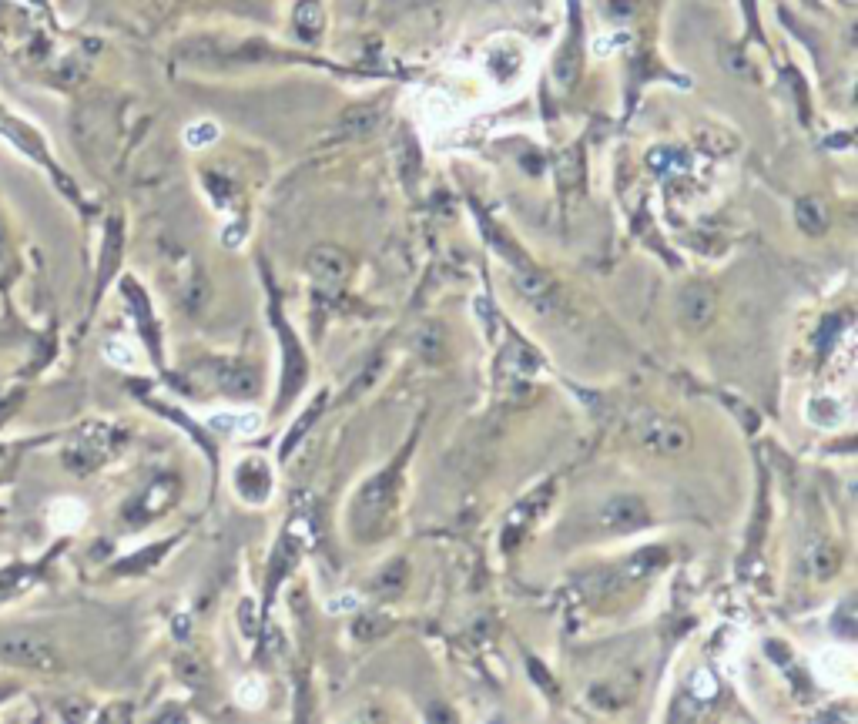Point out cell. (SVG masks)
<instances>
[{"instance_id": "cell-1", "label": "cell", "mask_w": 858, "mask_h": 724, "mask_svg": "<svg viewBox=\"0 0 858 724\" xmlns=\"http://www.w3.org/2000/svg\"><path fill=\"white\" fill-rule=\"evenodd\" d=\"M396 497H399V463L386 466L383 473H376L373 480L362 483V490L352 500V533L362 543H373L389 530V520H393L396 510Z\"/></svg>"}, {"instance_id": "cell-2", "label": "cell", "mask_w": 858, "mask_h": 724, "mask_svg": "<svg viewBox=\"0 0 858 724\" xmlns=\"http://www.w3.org/2000/svg\"><path fill=\"white\" fill-rule=\"evenodd\" d=\"M631 433H634V440L654 456H678V453L691 450L688 426L678 423V419H671V416L651 413V409H644V413H637L631 419Z\"/></svg>"}, {"instance_id": "cell-3", "label": "cell", "mask_w": 858, "mask_h": 724, "mask_svg": "<svg viewBox=\"0 0 858 724\" xmlns=\"http://www.w3.org/2000/svg\"><path fill=\"white\" fill-rule=\"evenodd\" d=\"M651 520V510H647L644 497H634V493H621V497H610L597 513V523L607 533H634L647 527Z\"/></svg>"}, {"instance_id": "cell-4", "label": "cell", "mask_w": 858, "mask_h": 724, "mask_svg": "<svg viewBox=\"0 0 858 724\" xmlns=\"http://www.w3.org/2000/svg\"><path fill=\"white\" fill-rule=\"evenodd\" d=\"M202 376L208 386L222 389L225 396H242L249 399L259 393V373H255L252 366H245V362H208V366H202Z\"/></svg>"}, {"instance_id": "cell-5", "label": "cell", "mask_w": 858, "mask_h": 724, "mask_svg": "<svg viewBox=\"0 0 858 724\" xmlns=\"http://www.w3.org/2000/svg\"><path fill=\"white\" fill-rule=\"evenodd\" d=\"M513 289H517L520 299L527 302L530 309H537L540 316H550V312L557 309V289H554V282H550L543 272L533 269L530 262L513 265Z\"/></svg>"}, {"instance_id": "cell-6", "label": "cell", "mask_w": 858, "mask_h": 724, "mask_svg": "<svg viewBox=\"0 0 858 724\" xmlns=\"http://www.w3.org/2000/svg\"><path fill=\"white\" fill-rule=\"evenodd\" d=\"M0 661L21 668H54V651L34 634H4L0 637Z\"/></svg>"}, {"instance_id": "cell-7", "label": "cell", "mask_w": 858, "mask_h": 724, "mask_svg": "<svg viewBox=\"0 0 858 724\" xmlns=\"http://www.w3.org/2000/svg\"><path fill=\"white\" fill-rule=\"evenodd\" d=\"M305 269H309V275L322 289H339V285L349 279L352 262L346 252L336 249V245H316V249L305 255Z\"/></svg>"}, {"instance_id": "cell-8", "label": "cell", "mask_w": 858, "mask_h": 724, "mask_svg": "<svg viewBox=\"0 0 858 724\" xmlns=\"http://www.w3.org/2000/svg\"><path fill=\"white\" fill-rule=\"evenodd\" d=\"M718 312V299H714V289L704 282H691L684 285L678 295V316L688 329H704Z\"/></svg>"}, {"instance_id": "cell-9", "label": "cell", "mask_w": 858, "mask_h": 724, "mask_svg": "<svg viewBox=\"0 0 858 724\" xmlns=\"http://www.w3.org/2000/svg\"><path fill=\"white\" fill-rule=\"evenodd\" d=\"M272 319H275V329H279L282 349H285V376H282V399H279V409H282L305 383V356H302L299 342L292 339V332H289V326H285V319L279 316V309H272Z\"/></svg>"}, {"instance_id": "cell-10", "label": "cell", "mask_w": 858, "mask_h": 724, "mask_svg": "<svg viewBox=\"0 0 858 724\" xmlns=\"http://www.w3.org/2000/svg\"><path fill=\"white\" fill-rule=\"evenodd\" d=\"M235 490L242 493L245 500L262 503L272 493V473L262 460H245L235 470Z\"/></svg>"}, {"instance_id": "cell-11", "label": "cell", "mask_w": 858, "mask_h": 724, "mask_svg": "<svg viewBox=\"0 0 858 724\" xmlns=\"http://www.w3.org/2000/svg\"><path fill=\"white\" fill-rule=\"evenodd\" d=\"M379 121H383V111L376 108V104H356V108H349L346 114L339 118V128L336 135L339 138H369L373 131L379 128Z\"/></svg>"}, {"instance_id": "cell-12", "label": "cell", "mask_w": 858, "mask_h": 724, "mask_svg": "<svg viewBox=\"0 0 858 724\" xmlns=\"http://www.w3.org/2000/svg\"><path fill=\"white\" fill-rule=\"evenodd\" d=\"M547 493H550V487H543L540 493H533V497H527L520 503L517 510L510 513V520H507V537H503V547H517V540H520V533L527 530V523L537 517V513L543 510V503H547Z\"/></svg>"}, {"instance_id": "cell-13", "label": "cell", "mask_w": 858, "mask_h": 724, "mask_svg": "<svg viewBox=\"0 0 858 724\" xmlns=\"http://www.w3.org/2000/svg\"><path fill=\"white\" fill-rule=\"evenodd\" d=\"M664 560H667V554H664L661 547L637 550V554H634L631 560H624L621 570H624V577L631 580V584H637V580H647V577H651L654 570H661V567H664Z\"/></svg>"}, {"instance_id": "cell-14", "label": "cell", "mask_w": 858, "mask_h": 724, "mask_svg": "<svg viewBox=\"0 0 858 724\" xmlns=\"http://www.w3.org/2000/svg\"><path fill=\"white\" fill-rule=\"evenodd\" d=\"M795 222L798 228H805L808 235H822L828 228V212L818 198H802V202L795 205Z\"/></svg>"}, {"instance_id": "cell-15", "label": "cell", "mask_w": 858, "mask_h": 724, "mask_svg": "<svg viewBox=\"0 0 858 724\" xmlns=\"http://www.w3.org/2000/svg\"><path fill=\"white\" fill-rule=\"evenodd\" d=\"M295 560H299V543L292 547V537H285L279 547H275L272 554V574H269V597L275 594V587L282 584V577L289 574V570L295 567Z\"/></svg>"}, {"instance_id": "cell-16", "label": "cell", "mask_w": 858, "mask_h": 724, "mask_svg": "<svg viewBox=\"0 0 858 724\" xmlns=\"http://www.w3.org/2000/svg\"><path fill=\"white\" fill-rule=\"evenodd\" d=\"M406 574H409V567L403 564V560H393V564H386L383 570H379V577L373 580V590H376L379 597H396V594H403Z\"/></svg>"}, {"instance_id": "cell-17", "label": "cell", "mask_w": 858, "mask_h": 724, "mask_svg": "<svg viewBox=\"0 0 858 724\" xmlns=\"http://www.w3.org/2000/svg\"><path fill=\"white\" fill-rule=\"evenodd\" d=\"M808 567H812V574L818 580H828L832 574H838V567H842V554H838L832 543H815L812 554H808Z\"/></svg>"}, {"instance_id": "cell-18", "label": "cell", "mask_w": 858, "mask_h": 724, "mask_svg": "<svg viewBox=\"0 0 858 724\" xmlns=\"http://www.w3.org/2000/svg\"><path fill=\"white\" fill-rule=\"evenodd\" d=\"M326 403H329V396H326V393H322V396L316 399V403H312V406H309V409H305V413L299 416V423H295V426H292V433H289V436H285V446H282V456H285V460H289V456H292V450H295V443H299V440H302V436H305V433H309V430H312V426H316V419H319V413H322V409H326Z\"/></svg>"}, {"instance_id": "cell-19", "label": "cell", "mask_w": 858, "mask_h": 724, "mask_svg": "<svg viewBox=\"0 0 858 724\" xmlns=\"http://www.w3.org/2000/svg\"><path fill=\"white\" fill-rule=\"evenodd\" d=\"M295 31H299L305 41H316L322 34V7L316 0H302V4L295 7Z\"/></svg>"}, {"instance_id": "cell-20", "label": "cell", "mask_w": 858, "mask_h": 724, "mask_svg": "<svg viewBox=\"0 0 858 724\" xmlns=\"http://www.w3.org/2000/svg\"><path fill=\"white\" fill-rule=\"evenodd\" d=\"M537 369H540V356H537V352L523 346L520 339H510V373L530 376V373H537Z\"/></svg>"}, {"instance_id": "cell-21", "label": "cell", "mask_w": 858, "mask_h": 724, "mask_svg": "<svg viewBox=\"0 0 858 724\" xmlns=\"http://www.w3.org/2000/svg\"><path fill=\"white\" fill-rule=\"evenodd\" d=\"M175 671H178V678L188 684V688H202V684L208 681V668H205V661H198V657L181 654L175 661Z\"/></svg>"}, {"instance_id": "cell-22", "label": "cell", "mask_w": 858, "mask_h": 724, "mask_svg": "<svg viewBox=\"0 0 858 724\" xmlns=\"http://www.w3.org/2000/svg\"><path fill=\"white\" fill-rule=\"evenodd\" d=\"M416 349L423 352L426 359H436L440 356V349H443V332H440V326H423L416 332Z\"/></svg>"}, {"instance_id": "cell-23", "label": "cell", "mask_w": 858, "mask_h": 724, "mask_svg": "<svg viewBox=\"0 0 858 724\" xmlns=\"http://www.w3.org/2000/svg\"><path fill=\"white\" fill-rule=\"evenodd\" d=\"M386 631H389V621H386V617H379V614H366V617H359V621L352 624V634H356L359 641H373V637L386 634Z\"/></svg>"}, {"instance_id": "cell-24", "label": "cell", "mask_w": 858, "mask_h": 724, "mask_svg": "<svg viewBox=\"0 0 858 724\" xmlns=\"http://www.w3.org/2000/svg\"><path fill=\"white\" fill-rule=\"evenodd\" d=\"M647 161H651V168H657V171H661L664 165H667V168H674V165L681 168V165H684V158L678 155V151H667V148L651 151V158H647Z\"/></svg>"}, {"instance_id": "cell-25", "label": "cell", "mask_w": 858, "mask_h": 724, "mask_svg": "<svg viewBox=\"0 0 858 724\" xmlns=\"http://www.w3.org/2000/svg\"><path fill=\"white\" fill-rule=\"evenodd\" d=\"M379 366H383V359L369 362V366H366V373H362V376L356 379V386L349 389V396H359L362 389H369V386H373V383H376V376H379Z\"/></svg>"}, {"instance_id": "cell-26", "label": "cell", "mask_w": 858, "mask_h": 724, "mask_svg": "<svg viewBox=\"0 0 858 724\" xmlns=\"http://www.w3.org/2000/svg\"><path fill=\"white\" fill-rule=\"evenodd\" d=\"M185 138H188V145H208V141L218 138V128L215 125H195Z\"/></svg>"}, {"instance_id": "cell-27", "label": "cell", "mask_w": 858, "mask_h": 724, "mask_svg": "<svg viewBox=\"0 0 858 724\" xmlns=\"http://www.w3.org/2000/svg\"><path fill=\"white\" fill-rule=\"evenodd\" d=\"M580 178V165H577V155L570 151V155L560 158V181H567V185H574V181Z\"/></svg>"}, {"instance_id": "cell-28", "label": "cell", "mask_w": 858, "mask_h": 724, "mask_svg": "<svg viewBox=\"0 0 858 724\" xmlns=\"http://www.w3.org/2000/svg\"><path fill=\"white\" fill-rule=\"evenodd\" d=\"M238 621L245 624V634H249V637H255V607L249 604V600H245V604H242V611H238Z\"/></svg>"}, {"instance_id": "cell-29", "label": "cell", "mask_w": 858, "mask_h": 724, "mask_svg": "<svg viewBox=\"0 0 858 724\" xmlns=\"http://www.w3.org/2000/svg\"><path fill=\"white\" fill-rule=\"evenodd\" d=\"M4 694H7V688H0V698H4Z\"/></svg>"}, {"instance_id": "cell-30", "label": "cell", "mask_w": 858, "mask_h": 724, "mask_svg": "<svg viewBox=\"0 0 858 724\" xmlns=\"http://www.w3.org/2000/svg\"><path fill=\"white\" fill-rule=\"evenodd\" d=\"M848 4H852V0H848Z\"/></svg>"}]
</instances>
